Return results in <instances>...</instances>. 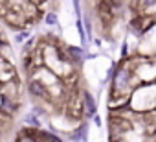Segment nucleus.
Masks as SVG:
<instances>
[{
  "mask_svg": "<svg viewBox=\"0 0 156 142\" xmlns=\"http://www.w3.org/2000/svg\"><path fill=\"white\" fill-rule=\"evenodd\" d=\"M138 78L134 74V68L130 63V57L121 59L119 63H114V72L110 78V96H108V103L114 105L116 102H129L130 92L134 91V87L138 85Z\"/></svg>",
  "mask_w": 156,
  "mask_h": 142,
  "instance_id": "obj_1",
  "label": "nucleus"
},
{
  "mask_svg": "<svg viewBox=\"0 0 156 142\" xmlns=\"http://www.w3.org/2000/svg\"><path fill=\"white\" fill-rule=\"evenodd\" d=\"M127 107L138 114L156 111V81H145L141 85L138 83L129 96Z\"/></svg>",
  "mask_w": 156,
  "mask_h": 142,
  "instance_id": "obj_2",
  "label": "nucleus"
},
{
  "mask_svg": "<svg viewBox=\"0 0 156 142\" xmlns=\"http://www.w3.org/2000/svg\"><path fill=\"white\" fill-rule=\"evenodd\" d=\"M28 92H30V96L33 100H46V102H50V94H48L46 85L41 80H37L35 76L28 81Z\"/></svg>",
  "mask_w": 156,
  "mask_h": 142,
  "instance_id": "obj_3",
  "label": "nucleus"
},
{
  "mask_svg": "<svg viewBox=\"0 0 156 142\" xmlns=\"http://www.w3.org/2000/svg\"><path fill=\"white\" fill-rule=\"evenodd\" d=\"M64 52H66L68 59L72 61V65L75 68H79L87 61V48L85 46H75V44L72 46V44H68V46H64Z\"/></svg>",
  "mask_w": 156,
  "mask_h": 142,
  "instance_id": "obj_4",
  "label": "nucleus"
},
{
  "mask_svg": "<svg viewBox=\"0 0 156 142\" xmlns=\"http://www.w3.org/2000/svg\"><path fill=\"white\" fill-rule=\"evenodd\" d=\"M81 109H83V116L87 120H90L98 113V103H96V98L92 92L81 91Z\"/></svg>",
  "mask_w": 156,
  "mask_h": 142,
  "instance_id": "obj_5",
  "label": "nucleus"
},
{
  "mask_svg": "<svg viewBox=\"0 0 156 142\" xmlns=\"http://www.w3.org/2000/svg\"><path fill=\"white\" fill-rule=\"evenodd\" d=\"M66 138L72 140V142H85V140H88V122H87V118H83L77 125H73L68 131Z\"/></svg>",
  "mask_w": 156,
  "mask_h": 142,
  "instance_id": "obj_6",
  "label": "nucleus"
},
{
  "mask_svg": "<svg viewBox=\"0 0 156 142\" xmlns=\"http://www.w3.org/2000/svg\"><path fill=\"white\" fill-rule=\"evenodd\" d=\"M136 13L152 17V11H156V0H136Z\"/></svg>",
  "mask_w": 156,
  "mask_h": 142,
  "instance_id": "obj_7",
  "label": "nucleus"
},
{
  "mask_svg": "<svg viewBox=\"0 0 156 142\" xmlns=\"http://www.w3.org/2000/svg\"><path fill=\"white\" fill-rule=\"evenodd\" d=\"M24 125L26 127H31V129H39L42 127V122H41V116L33 111H30L26 116H24Z\"/></svg>",
  "mask_w": 156,
  "mask_h": 142,
  "instance_id": "obj_8",
  "label": "nucleus"
},
{
  "mask_svg": "<svg viewBox=\"0 0 156 142\" xmlns=\"http://www.w3.org/2000/svg\"><path fill=\"white\" fill-rule=\"evenodd\" d=\"M75 30H77V35H79V39H81V46L87 48V41H88V37H87V28H85L83 17H77V21H75Z\"/></svg>",
  "mask_w": 156,
  "mask_h": 142,
  "instance_id": "obj_9",
  "label": "nucleus"
},
{
  "mask_svg": "<svg viewBox=\"0 0 156 142\" xmlns=\"http://www.w3.org/2000/svg\"><path fill=\"white\" fill-rule=\"evenodd\" d=\"M44 24L46 26H57L59 24V17L55 15V11H48L44 15Z\"/></svg>",
  "mask_w": 156,
  "mask_h": 142,
  "instance_id": "obj_10",
  "label": "nucleus"
},
{
  "mask_svg": "<svg viewBox=\"0 0 156 142\" xmlns=\"http://www.w3.org/2000/svg\"><path fill=\"white\" fill-rule=\"evenodd\" d=\"M30 37V30H24V32H19V33H15V43H22L24 39H28Z\"/></svg>",
  "mask_w": 156,
  "mask_h": 142,
  "instance_id": "obj_11",
  "label": "nucleus"
},
{
  "mask_svg": "<svg viewBox=\"0 0 156 142\" xmlns=\"http://www.w3.org/2000/svg\"><path fill=\"white\" fill-rule=\"evenodd\" d=\"M72 6H73L75 17H83V13H81V0H72Z\"/></svg>",
  "mask_w": 156,
  "mask_h": 142,
  "instance_id": "obj_12",
  "label": "nucleus"
},
{
  "mask_svg": "<svg viewBox=\"0 0 156 142\" xmlns=\"http://www.w3.org/2000/svg\"><path fill=\"white\" fill-rule=\"evenodd\" d=\"M92 120H94V124H96L98 127H101V125H103V120H101V116H99L98 113H96V114L92 116Z\"/></svg>",
  "mask_w": 156,
  "mask_h": 142,
  "instance_id": "obj_13",
  "label": "nucleus"
},
{
  "mask_svg": "<svg viewBox=\"0 0 156 142\" xmlns=\"http://www.w3.org/2000/svg\"><path fill=\"white\" fill-rule=\"evenodd\" d=\"M127 54H129V44H127V43H123V46H121V59H125V57H127Z\"/></svg>",
  "mask_w": 156,
  "mask_h": 142,
  "instance_id": "obj_14",
  "label": "nucleus"
}]
</instances>
